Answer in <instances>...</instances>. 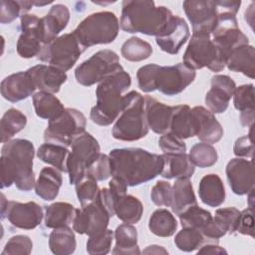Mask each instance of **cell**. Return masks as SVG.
Returning a JSON list of instances; mask_svg holds the SVG:
<instances>
[{
  "label": "cell",
  "instance_id": "10",
  "mask_svg": "<svg viewBox=\"0 0 255 255\" xmlns=\"http://www.w3.org/2000/svg\"><path fill=\"white\" fill-rule=\"evenodd\" d=\"M86 126L87 119L82 112L67 108L60 117L49 121L44 131V139L46 142L68 147L76 137L85 132Z\"/></svg>",
  "mask_w": 255,
  "mask_h": 255
},
{
  "label": "cell",
  "instance_id": "32",
  "mask_svg": "<svg viewBox=\"0 0 255 255\" xmlns=\"http://www.w3.org/2000/svg\"><path fill=\"white\" fill-rule=\"evenodd\" d=\"M32 100L35 113L41 119L52 121L65 111L63 104L54 94L38 91L33 95Z\"/></svg>",
  "mask_w": 255,
  "mask_h": 255
},
{
  "label": "cell",
  "instance_id": "45",
  "mask_svg": "<svg viewBox=\"0 0 255 255\" xmlns=\"http://www.w3.org/2000/svg\"><path fill=\"white\" fill-rule=\"evenodd\" d=\"M114 239V232L111 229L89 236L86 250L91 255H104L111 251L112 242Z\"/></svg>",
  "mask_w": 255,
  "mask_h": 255
},
{
  "label": "cell",
  "instance_id": "14",
  "mask_svg": "<svg viewBox=\"0 0 255 255\" xmlns=\"http://www.w3.org/2000/svg\"><path fill=\"white\" fill-rule=\"evenodd\" d=\"M43 216V209L38 203L34 201L26 203L14 200L8 201L5 195L1 194V219L6 217L13 226L31 230L40 225Z\"/></svg>",
  "mask_w": 255,
  "mask_h": 255
},
{
  "label": "cell",
  "instance_id": "34",
  "mask_svg": "<svg viewBox=\"0 0 255 255\" xmlns=\"http://www.w3.org/2000/svg\"><path fill=\"white\" fill-rule=\"evenodd\" d=\"M197 204L192 183L189 178H177L172 186V199L170 207L172 211L179 215L186 208Z\"/></svg>",
  "mask_w": 255,
  "mask_h": 255
},
{
  "label": "cell",
  "instance_id": "26",
  "mask_svg": "<svg viewBox=\"0 0 255 255\" xmlns=\"http://www.w3.org/2000/svg\"><path fill=\"white\" fill-rule=\"evenodd\" d=\"M198 121L197 137L206 143L218 142L223 136V128L215 118L214 114L201 106L191 109Z\"/></svg>",
  "mask_w": 255,
  "mask_h": 255
},
{
  "label": "cell",
  "instance_id": "58",
  "mask_svg": "<svg viewBox=\"0 0 255 255\" xmlns=\"http://www.w3.org/2000/svg\"><path fill=\"white\" fill-rule=\"evenodd\" d=\"M52 3V1H48V2H37V1H34V5L37 6V7H40V6H45V5H48Z\"/></svg>",
  "mask_w": 255,
  "mask_h": 255
},
{
  "label": "cell",
  "instance_id": "28",
  "mask_svg": "<svg viewBox=\"0 0 255 255\" xmlns=\"http://www.w3.org/2000/svg\"><path fill=\"white\" fill-rule=\"evenodd\" d=\"M63 183L61 171L55 167H44L35 183L36 194L46 201L54 200Z\"/></svg>",
  "mask_w": 255,
  "mask_h": 255
},
{
  "label": "cell",
  "instance_id": "40",
  "mask_svg": "<svg viewBox=\"0 0 255 255\" xmlns=\"http://www.w3.org/2000/svg\"><path fill=\"white\" fill-rule=\"evenodd\" d=\"M121 53L128 61L140 62L151 56L152 47L148 42L138 37H130L122 45Z\"/></svg>",
  "mask_w": 255,
  "mask_h": 255
},
{
  "label": "cell",
  "instance_id": "50",
  "mask_svg": "<svg viewBox=\"0 0 255 255\" xmlns=\"http://www.w3.org/2000/svg\"><path fill=\"white\" fill-rule=\"evenodd\" d=\"M150 199L156 206H170L172 199V186L170 183L158 180L150 190Z\"/></svg>",
  "mask_w": 255,
  "mask_h": 255
},
{
  "label": "cell",
  "instance_id": "16",
  "mask_svg": "<svg viewBox=\"0 0 255 255\" xmlns=\"http://www.w3.org/2000/svg\"><path fill=\"white\" fill-rule=\"evenodd\" d=\"M22 33L17 42V53L20 57L30 59L38 56L44 46L41 30V18L35 14H24L20 17Z\"/></svg>",
  "mask_w": 255,
  "mask_h": 255
},
{
  "label": "cell",
  "instance_id": "18",
  "mask_svg": "<svg viewBox=\"0 0 255 255\" xmlns=\"http://www.w3.org/2000/svg\"><path fill=\"white\" fill-rule=\"evenodd\" d=\"M189 35V27L186 21L179 16L173 15L162 33L155 37V42L163 52L175 55L186 43Z\"/></svg>",
  "mask_w": 255,
  "mask_h": 255
},
{
  "label": "cell",
  "instance_id": "21",
  "mask_svg": "<svg viewBox=\"0 0 255 255\" xmlns=\"http://www.w3.org/2000/svg\"><path fill=\"white\" fill-rule=\"evenodd\" d=\"M240 211L235 207L218 208L211 222L201 232L209 241L218 243L219 238L226 233L232 234L236 231Z\"/></svg>",
  "mask_w": 255,
  "mask_h": 255
},
{
  "label": "cell",
  "instance_id": "5",
  "mask_svg": "<svg viewBox=\"0 0 255 255\" xmlns=\"http://www.w3.org/2000/svg\"><path fill=\"white\" fill-rule=\"evenodd\" d=\"M196 73L183 63L173 66L148 64L136 72L138 87L145 93L158 90L166 96H175L185 90L195 79Z\"/></svg>",
  "mask_w": 255,
  "mask_h": 255
},
{
  "label": "cell",
  "instance_id": "31",
  "mask_svg": "<svg viewBox=\"0 0 255 255\" xmlns=\"http://www.w3.org/2000/svg\"><path fill=\"white\" fill-rule=\"evenodd\" d=\"M116 245L112 251L115 255H137L140 253L137 245V231L132 224L124 223L115 230Z\"/></svg>",
  "mask_w": 255,
  "mask_h": 255
},
{
  "label": "cell",
  "instance_id": "36",
  "mask_svg": "<svg viewBox=\"0 0 255 255\" xmlns=\"http://www.w3.org/2000/svg\"><path fill=\"white\" fill-rule=\"evenodd\" d=\"M69 154L70 150L68 147L51 142L41 144L37 150V156L39 159L62 172H67V160Z\"/></svg>",
  "mask_w": 255,
  "mask_h": 255
},
{
  "label": "cell",
  "instance_id": "12",
  "mask_svg": "<svg viewBox=\"0 0 255 255\" xmlns=\"http://www.w3.org/2000/svg\"><path fill=\"white\" fill-rule=\"evenodd\" d=\"M67 160V172L70 184H77L86 176L88 167L101 154L98 140L89 132H84L74 139Z\"/></svg>",
  "mask_w": 255,
  "mask_h": 255
},
{
  "label": "cell",
  "instance_id": "11",
  "mask_svg": "<svg viewBox=\"0 0 255 255\" xmlns=\"http://www.w3.org/2000/svg\"><path fill=\"white\" fill-rule=\"evenodd\" d=\"M123 69L118 54L106 49L95 53L80 64L75 70V78L80 85L89 87Z\"/></svg>",
  "mask_w": 255,
  "mask_h": 255
},
{
  "label": "cell",
  "instance_id": "22",
  "mask_svg": "<svg viewBox=\"0 0 255 255\" xmlns=\"http://www.w3.org/2000/svg\"><path fill=\"white\" fill-rule=\"evenodd\" d=\"M35 91L26 71L9 75L1 82V95L11 103L27 99L33 96Z\"/></svg>",
  "mask_w": 255,
  "mask_h": 255
},
{
  "label": "cell",
  "instance_id": "15",
  "mask_svg": "<svg viewBox=\"0 0 255 255\" xmlns=\"http://www.w3.org/2000/svg\"><path fill=\"white\" fill-rule=\"evenodd\" d=\"M182 7L191 23L193 33L211 35L218 17L216 1L186 0L182 3Z\"/></svg>",
  "mask_w": 255,
  "mask_h": 255
},
{
  "label": "cell",
  "instance_id": "54",
  "mask_svg": "<svg viewBox=\"0 0 255 255\" xmlns=\"http://www.w3.org/2000/svg\"><path fill=\"white\" fill-rule=\"evenodd\" d=\"M127 189H128L127 183L119 177L113 176L112 180L109 182V190L115 202L117 199L127 194Z\"/></svg>",
  "mask_w": 255,
  "mask_h": 255
},
{
  "label": "cell",
  "instance_id": "30",
  "mask_svg": "<svg viewBox=\"0 0 255 255\" xmlns=\"http://www.w3.org/2000/svg\"><path fill=\"white\" fill-rule=\"evenodd\" d=\"M255 50L252 45L245 44L236 47L230 53L226 66L228 70L242 73L250 79L254 78Z\"/></svg>",
  "mask_w": 255,
  "mask_h": 255
},
{
  "label": "cell",
  "instance_id": "43",
  "mask_svg": "<svg viewBox=\"0 0 255 255\" xmlns=\"http://www.w3.org/2000/svg\"><path fill=\"white\" fill-rule=\"evenodd\" d=\"M188 156L194 166H198L200 168L210 167L214 165L218 159V154L215 147L202 141L195 143L190 148Z\"/></svg>",
  "mask_w": 255,
  "mask_h": 255
},
{
  "label": "cell",
  "instance_id": "42",
  "mask_svg": "<svg viewBox=\"0 0 255 255\" xmlns=\"http://www.w3.org/2000/svg\"><path fill=\"white\" fill-rule=\"evenodd\" d=\"M178 217L182 227L196 228L200 231H202L212 220L211 213L199 207L197 204L186 208L178 215Z\"/></svg>",
  "mask_w": 255,
  "mask_h": 255
},
{
  "label": "cell",
  "instance_id": "1",
  "mask_svg": "<svg viewBox=\"0 0 255 255\" xmlns=\"http://www.w3.org/2000/svg\"><path fill=\"white\" fill-rule=\"evenodd\" d=\"M112 176L123 179L128 186H136L159 175L163 168L162 154L140 147L115 148L110 151Z\"/></svg>",
  "mask_w": 255,
  "mask_h": 255
},
{
  "label": "cell",
  "instance_id": "13",
  "mask_svg": "<svg viewBox=\"0 0 255 255\" xmlns=\"http://www.w3.org/2000/svg\"><path fill=\"white\" fill-rule=\"evenodd\" d=\"M84 51L73 33H67L44 45L38 59L66 72L72 69Z\"/></svg>",
  "mask_w": 255,
  "mask_h": 255
},
{
  "label": "cell",
  "instance_id": "23",
  "mask_svg": "<svg viewBox=\"0 0 255 255\" xmlns=\"http://www.w3.org/2000/svg\"><path fill=\"white\" fill-rule=\"evenodd\" d=\"M144 110L147 126L152 131L163 134L169 130L173 107L164 105L150 96H145Z\"/></svg>",
  "mask_w": 255,
  "mask_h": 255
},
{
  "label": "cell",
  "instance_id": "27",
  "mask_svg": "<svg viewBox=\"0 0 255 255\" xmlns=\"http://www.w3.org/2000/svg\"><path fill=\"white\" fill-rule=\"evenodd\" d=\"M163 168L160 175L167 179L190 178L195 170L188 154L184 153H163Z\"/></svg>",
  "mask_w": 255,
  "mask_h": 255
},
{
  "label": "cell",
  "instance_id": "9",
  "mask_svg": "<svg viewBox=\"0 0 255 255\" xmlns=\"http://www.w3.org/2000/svg\"><path fill=\"white\" fill-rule=\"evenodd\" d=\"M183 64L194 71L207 67L212 72H220L226 66L210 35L201 33H192L183 54Z\"/></svg>",
  "mask_w": 255,
  "mask_h": 255
},
{
  "label": "cell",
  "instance_id": "17",
  "mask_svg": "<svg viewBox=\"0 0 255 255\" xmlns=\"http://www.w3.org/2000/svg\"><path fill=\"white\" fill-rule=\"evenodd\" d=\"M225 172L233 193L244 195L254 189V166L252 159L232 158L227 163Z\"/></svg>",
  "mask_w": 255,
  "mask_h": 255
},
{
  "label": "cell",
  "instance_id": "53",
  "mask_svg": "<svg viewBox=\"0 0 255 255\" xmlns=\"http://www.w3.org/2000/svg\"><path fill=\"white\" fill-rule=\"evenodd\" d=\"M236 231L240 234L254 237L253 208L248 207V208L240 211V216H239Z\"/></svg>",
  "mask_w": 255,
  "mask_h": 255
},
{
  "label": "cell",
  "instance_id": "56",
  "mask_svg": "<svg viewBox=\"0 0 255 255\" xmlns=\"http://www.w3.org/2000/svg\"><path fill=\"white\" fill-rule=\"evenodd\" d=\"M241 125L247 128L253 127L254 123V109H247L241 112L240 114Z\"/></svg>",
  "mask_w": 255,
  "mask_h": 255
},
{
  "label": "cell",
  "instance_id": "8",
  "mask_svg": "<svg viewBox=\"0 0 255 255\" xmlns=\"http://www.w3.org/2000/svg\"><path fill=\"white\" fill-rule=\"evenodd\" d=\"M119 31L120 22L115 13L101 11L87 16L72 33L86 50L91 46L114 42Z\"/></svg>",
  "mask_w": 255,
  "mask_h": 255
},
{
  "label": "cell",
  "instance_id": "41",
  "mask_svg": "<svg viewBox=\"0 0 255 255\" xmlns=\"http://www.w3.org/2000/svg\"><path fill=\"white\" fill-rule=\"evenodd\" d=\"M206 242L211 241H209L200 230L190 227H182L174 238V244L176 247L184 252L194 251Z\"/></svg>",
  "mask_w": 255,
  "mask_h": 255
},
{
  "label": "cell",
  "instance_id": "47",
  "mask_svg": "<svg viewBox=\"0 0 255 255\" xmlns=\"http://www.w3.org/2000/svg\"><path fill=\"white\" fill-rule=\"evenodd\" d=\"M33 243L27 235H16L11 237L3 251L2 255H29L32 252Z\"/></svg>",
  "mask_w": 255,
  "mask_h": 255
},
{
  "label": "cell",
  "instance_id": "39",
  "mask_svg": "<svg viewBox=\"0 0 255 255\" xmlns=\"http://www.w3.org/2000/svg\"><path fill=\"white\" fill-rule=\"evenodd\" d=\"M27 124L26 116L19 110L11 108L2 116L0 122L1 141L3 143L12 139V137L21 131Z\"/></svg>",
  "mask_w": 255,
  "mask_h": 255
},
{
  "label": "cell",
  "instance_id": "2",
  "mask_svg": "<svg viewBox=\"0 0 255 255\" xmlns=\"http://www.w3.org/2000/svg\"><path fill=\"white\" fill-rule=\"evenodd\" d=\"M34 155V144L28 139L15 138L5 142L1 149V188L15 184L19 190H32L36 183Z\"/></svg>",
  "mask_w": 255,
  "mask_h": 255
},
{
  "label": "cell",
  "instance_id": "55",
  "mask_svg": "<svg viewBox=\"0 0 255 255\" xmlns=\"http://www.w3.org/2000/svg\"><path fill=\"white\" fill-rule=\"evenodd\" d=\"M197 254H227V251L223 248L217 245L215 242H206L204 243L200 248H198Z\"/></svg>",
  "mask_w": 255,
  "mask_h": 255
},
{
  "label": "cell",
  "instance_id": "20",
  "mask_svg": "<svg viewBox=\"0 0 255 255\" xmlns=\"http://www.w3.org/2000/svg\"><path fill=\"white\" fill-rule=\"evenodd\" d=\"M27 74L35 90L56 94L67 81V74L51 65L39 64L29 68Z\"/></svg>",
  "mask_w": 255,
  "mask_h": 255
},
{
  "label": "cell",
  "instance_id": "3",
  "mask_svg": "<svg viewBox=\"0 0 255 255\" xmlns=\"http://www.w3.org/2000/svg\"><path fill=\"white\" fill-rule=\"evenodd\" d=\"M165 6H156L148 0H125L122 4L120 26L127 33H141L157 37L172 18Z\"/></svg>",
  "mask_w": 255,
  "mask_h": 255
},
{
  "label": "cell",
  "instance_id": "48",
  "mask_svg": "<svg viewBox=\"0 0 255 255\" xmlns=\"http://www.w3.org/2000/svg\"><path fill=\"white\" fill-rule=\"evenodd\" d=\"M234 108L240 112L247 109H254V85L247 84L236 87L233 93Z\"/></svg>",
  "mask_w": 255,
  "mask_h": 255
},
{
  "label": "cell",
  "instance_id": "25",
  "mask_svg": "<svg viewBox=\"0 0 255 255\" xmlns=\"http://www.w3.org/2000/svg\"><path fill=\"white\" fill-rule=\"evenodd\" d=\"M169 131L181 139L197 135L198 121L188 105L173 107Z\"/></svg>",
  "mask_w": 255,
  "mask_h": 255
},
{
  "label": "cell",
  "instance_id": "52",
  "mask_svg": "<svg viewBox=\"0 0 255 255\" xmlns=\"http://www.w3.org/2000/svg\"><path fill=\"white\" fill-rule=\"evenodd\" d=\"M253 127L250 128V131L247 135H243L236 139L234 146H233V152L238 157H250L252 158L253 152H254V144H253Z\"/></svg>",
  "mask_w": 255,
  "mask_h": 255
},
{
  "label": "cell",
  "instance_id": "24",
  "mask_svg": "<svg viewBox=\"0 0 255 255\" xmlns=\"http://www.w3.org/2000/svg\"><path fill=\"white\" fill-rule=\"evenodd\" d=\"M70 20L69 8L64 4H55L47 15L41 18L43 44L46 45L57 38L67 27Z\"/></svg>",
  "mask_w": 255,
  "mask_h": 255
},
{
  "label": "cell",
  "instance_id": "7",
  "mask_svg": "<svg viewBox=\"0 0 255 255\" xmlns=\"http://www.w3.org/2000/svg\"><path fill=\"white\" fill-rule=\"evenodd\" d=\"M126 96L127 105L117 119L112 134L119 140L134 141L144 137L149 129L145 118L144 97L135 91H130Z\"/></svg>",
  "mask_w": 255,
  "mask_h": 255
},
{
  "label": "cell",
  "instance_id": "44",
  "mask_svg": "<svg viewBox=\"0 0 255 255\" xmlns=\"http://www.w3.org/2000/svg\"><path fill=\"white\" fill-rule=\"evenodd\" d=\"M34 1H13L2 0L0 9V22L2 24L11 23L19 16L21 17L31 9Z\"/></svg>",
  "mask_w": 255,
  "mask_h": 255
},
{
  "label": "cell",
  "instance_id": "35",
  "mask_svg": "<svg viewBox=\"0 0 255 255\" xmlns=\"http://www.w3.org/2000/svg\"><path fill=\"white\" fill-rule=\"evenodd\" d=\"M115 215L124 223H137L142 215L143 206L138 198L126 194L116 200L114 205Z\"/></svg>",
  "mask_w": 255,
  "mask_h": 255
},
{
  "label": "cell",
  "instance_id": "19",
  "mask_svg": "<svg viewBox=\"0 0 255 255\" xmlns=\"http://www.w3.org/2000/svg\"><path fill=\"white\" fill-rule=\"evenodd\" d=\"M210 84L211 88L205 95V104L213 114L224 113L229 106L236 84L227 75H214Z\"/></svg>",
  "mask_w": 255,
  "mask_h": 255
},
{
  "label": "cell",
  "instance_id": "46",
  "mask_svg": "<svg viewBox=\"0 0 255 255\" xmlns=\"http://www.w3.org/2000/svg\"><path fill=\"white\" fill-rule=\"evenodd\" d=\"M75 187L77 197L82 207L94 201L100 191L97 180L89 175L82 178L77 184H75Z\"/></svg>",
  "mask_w": 255,
  "mask_h": 255
},
{
  "label": "cell",
  "instance_id": "57",
  "mask_svg": "<svg viewBox=\"0 0 255 255\" xmlns=\"http://www.w3.org/2000/svg\"><path fill=\"white\" fill-rule=\"evenodd\" d=\"M143 254H168L167 250H165L162 246L159 245H149L143 251Z\"/></svg>",
  "mask_w": 255,
  "mask_h": 255
},
{
  "label": "cell",
  "instance_id": "37",
  "mask_svg": "<svg viewBox=\"0 0 255 255\" xmlns=\"http://www.w3.org/2000/svg\"><path fill=\"white\" fill-rule=\"evenodd\" d=\"M76 237L69 226L54 228L49 235V247L56 255H70L76 250Z\"/></svg>",
  "mask_w": 255,
  "mask_h": 255
},
{
  "label": "cell",
  "instance_id": "38",
  "mask_svg": "<svg viewBox=\"0 0 255 255\" xmlns=\"http://www.w3.org/2000/svg\"><path fill=\"white\" fill-rule=\"evenodd\" d=\"M177 221L170 211L158 208L152 212L148 220V228L158 237H170L177 229Z\"/></svg>",
  "mask_w": 255,
  "mask_h": 255
},
{
  "label": "cell",
  "instance_id": "29",
  "mask_svg": "<svg viewBox=\"0 0 255 255\" xmlns=\"http://www.w3.org/2000/svg\"><path fill=\"white\" fill-rule=\"evenodd\" d=\"M198 194L201 201L211 207L220 206L225 200L224 184L215 173L204 175L198 186Z\"/></svg>",
  "mask_w": 255,
  "mask_h": 255
},
{
  "label": "cell",
  "instance_id": "49",
  "mask_svg": "<svg viewBox=\"0 0 255 255\" xmlns=\"http://www.w3.org/2000/svg\"><path fill=\"white\" fill-rule=\"evenodd\" d=\"M86 175L95 178L97 181H103L112 176L110 156L101 153L99 157L88 167Z\"/></svg>",
  "mask_w": 255,
  "mask_h": 255
},
{
  "label": "cell",
  "instance_id": "4",
  "mask_svg": "<svg viewBox=\"0 0 255 255\" xmlns=\"http://www.w3.org/2000/svg\"><path fill=\"white\" fill-rule=\"evenodd\" d=\"M130 84L131 78L124 69L101 81L96 89L97 103L90 113L92 122L102 127L114 123L127 105V96L123 93Z\"/></svg>",
  "mask_w": 255,
  "mask_h": 255
},
{
  "label": "cell",
  "instance_id": "51",
  "mask_svg": "<svg viewBox=\"0 0 255 255\" xmlns=\"http://www.w3.org/2000/svg\"><path fill=\"white\" fill-rule=\"evenodd\" d=\"M158 146L163 153H184L186 144L183 139L177 137L170 131L163 133L158 139Z\"/></svg>",
  "mask_w": 255,
  "mask_h": 255
},
{
  "label": "cell",
  "instance_id": "6",
  "mask_svg": "<svg viewBox=\"0 0 255 255\" xmlns=\"http://www.w3.org/2000/svg\"><path fill=\"white\" fill-rule=\"evenodd\" d=\"M115 201L109 188L100 189L97 198L81 207L76 208L73 221V229L79 234L92 236L105 231L108 228L111 217L115 215Z\"/></svg>",
  "mask_w": 255,
  "mask_h": 255
},
{
  "label": "cell",
  "instance_id": "33",
  "mask_svg": "<svg viewBox=\"0 0 255 255\" xmlns=\"http://www.w3.org/2000/svg\"><path fill=\"white\" fill-rule=\"evenodd\" d=\"M76 215V208L63 201H58L46 207L45 225L48 228H59L69 226L73 223Z\"/></svg>",
  "mask_w": 255,
  "mask_h": 255
}]
</instances>
